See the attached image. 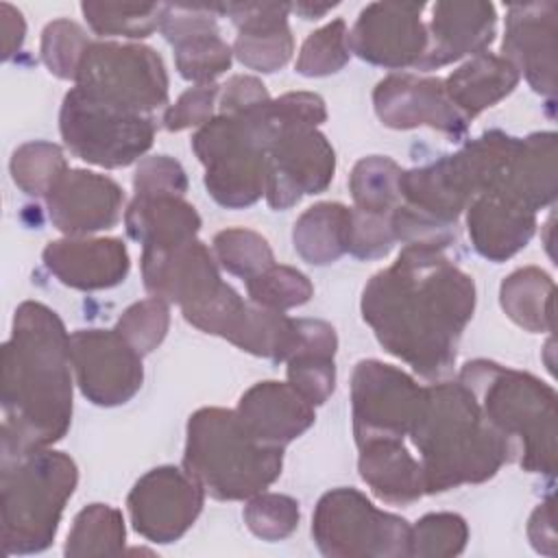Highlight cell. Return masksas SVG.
I'll return each mask as SVG.
<instances>
[{"label": "cell", "mask_w": 558, "mask_h": 558, "mask_svg": "<svg viewBox=\"0 0 558 558\" xmlns=\"http://www.w3.org/2000/svg\"><path fill=\"white\" fill-rule=\"evenodd\" d=\"M438 244H405L397 262L364 288L362 316L379 344L425 379L456 362V349L475 307L473 279Z\"/></svg>", "instance_id": "cell-1"}, {"label": "cell", "mask_w": 558, "mask_h": 558, "mask_svg": "<svg viewBox=\"0 0 558 558\" xmlns=\"http://www.w3.org/2000/svg\"><path fill=\"white\" fill-rule=\"evenodd\" d=\"M70 336L44 303L24 301L2 347V458L46 449L72 421Z\"/></svg>", "instance_id": "cell-2"}, {"label": "cell", "mask_w": 558, "mask_h": 558, "mask_svg": "<svg viewBox=\"0 0 558 558\" xmlns=\"http://www.w3.org/2000/svg\"><path fill=\"white\" fill-rule=\"evenodd\" d=\"M410 436L421 453L427 493L486 482L508 462L504 440L460 381L425 388V403Z\"/></svg>", "instance_id": "cell-3"}, {"label": "cell", "mask_w": 558, "mask_h": 558, "mask_svg": "<svg viewBox=\"0 0 558 558\" xmlns=\"http://www.w3.org/2000/svg\"><path fill=\"white\" fill-rule=\"evenodd\" d=\"M460 384L475 397L482 416L499 434L508 460L530 473L556 471V392L545 381L488 360L466 362Z\"/></svg>", "instance_id": "cell-4"}, {"label": "cell", "mask_w": 558, "mask_h": 558, "mask_svg": "<svg viewBox=\"0 0 558 558\" xmlns=\"http://www.w3.org/2000/svg\"><path fill=\"white\" fill-rule=\"evenodd\" d=\"M283 464V449L253 438L235 410L203 408L190 416L183 466L216 499H248L268 488Z\"/></svg>", "instance_id": "cell-5"}, {"label": "cell", "mask_w": 558, "mask_h": 558, "mask_svg": "<svg viewBox=\"0 0 558 558\" xmlns=\"http://www.w3.org/2000/svg\"><path fill=\"white\" fill-rule=\"evenodd\" d=\"M76 480L74 460L48 447L2 458L4 554H35L52 543Z\"/></svg>", "instance_id": "cell-6"}, {"label": "cell", "mask_w": 558, "mask_h": 558, "mask_svg": "<svg viewBox=\"0 0 558 558\" xmlns=\"http://www.w3.org/2000/svg\"><path fill=\"white\" fill-rule=\"evenodd\" d=\"M268 105L235 116L220 113L192 137L209 194L229 209L248 207L266 192L268 148L277 135Z\"/></svg>", "instance_id": "cell-7"}, {"label": "cell", "mask_w": 558, "mask_h": 558, "mask_svg": "<svg viewBox=\"0 0 558 558\" xmlns=\"http://www.w3.org/2000/svg\"><path fill=\"white\" fill-rule=\"evenodd\" d=\"M312 536L325 556H410L408 521L377 510L355 488H336L320 497L312 519Z\"/></svg>", "instance_id": "cell-8"}, {"label": "cell", "mask_w": 558, "mask_h": 558, "mask_svg": "<svg viewBox=\"0 0 558 558\" xmlns=\"http://www.w3.org/2000/svg\"><path fill=\"white\" fill-rule=\"evenodd\" d=\"M76 87L109 107L140 116L168 100V74L161 57L137 44H89L78 65Z\"/></svg>", "instance_id": "cell-9"}, {"label": "cell", "mask_w": 558, "mask_h": 558, "mask_svg": "<svg viewBox=\"0 0 558 558\" xmlns=\"http://www.w3.org/2000/svg\"><path fill=\"white\" fill-rule=\"evenodd\" d=\"M59 129L72 155L102 168L133 163L153 146L155 135L148 116L109 107L78 87L63 98Z\"/></svg>", "instance_id": "cell-10"}, {"label": "cell", "mask_w": 558, "mask_h": 558, "mask_svg": "<svg viewBox=\"0 0 558 558\" xmlns=\"http://www.w3.org/2000/svg\"><path fill=\"white\" fill-rule=\"evenodd\" d=\"M351 401L357 447L379 438L401 440L421 414L425 388L390 364L362 360L353 371Z\"/></svg>", "instance_id": "cell-11"}, {"label": "cell", "mask_w": 558, "mask_h": 558, "mask_svg": "<svg viewBox=\"0 0 558 558\" xmlns=\"http://www.w3.org/2000/svg\"><path fill=\"white\" fill-rule=\"evenodd\" d=\"M70 360L81 392L96 405L126 403L142 388V355L116 329L74 331Z\"/></svg>", "instance_id": "cell-12"}, {"label": "cell", "mask_w": 558, "mask_h": 558, "mask_svg": "<svg viewBox=\"0 0 558 558\" xmlns=\"http://www.w3.org/2000/svg\"><path fill=\"white\" fill-rule=\"evenodd\" d=\"M205 488L183 466H159L142 475L126 506L137 534L153 543L181 538L203 508Z\"/></svg>", "instance_id": "cell-13"}, {"label": "cell", "mask_w": 558, "mask_h": 558, "mask_svg": "<svg viewBox=\"0 0 558 558\" xmlns=\"http://www.w3.org/2000/svg\"><path fill=\"white\" fill-rule=\"evenodd\" d=\"M336 170L331 144L314 126H281L268 148L266 198L272 209H288L305 194L323 192Z\"/></svg>", "instance_id": "cell-14"}, {"label": "cell", "mask_w": 558, "mask_h": 558, "mask_svg": "<svg viewBox=\"0 0 558 558\" xmlns=\"http://www.w3.org/2000/svg\"><path fill=\"white\" fill-rule=\"evenodd\" d=\"M423 9L425 4L416 2L368 4L349 33V50L373 65L414 68L427 48V28L421 22Z\"/></svg>", "instance_id": "cell-15"}, {"label": "cell", "mask_w": 558, "mask_h": 558, "mask_svg": "<svg viewBox=\"0 0 558 558\" xmlns=\"http://www.w3.org/2000/svg\"><path fill=\"white\" fill-rule=\"evenodd\" d=\"M375 111L381 124L392 129L432 126L453 140L466 131L469 120L453 107L440 78L390 74L373 92Z\"/></svg>", "instance_id": "cell-16"}, {"label": "cell", "mask_w": 558, "mask_h": 558, "mask_svg": "<svg viewBox=\"0 0 558 558\" xmlns=\"http://www.w3.org/2000/svg\"><path fill=\"white\" fill-rule=\"evenodd\" d=\"M556 2H525L510 4L506 15L504 59L543 96L556 94Z\"/></svg>", "instance_id": "cell-17"}, {"label": "cell", "mask_w": 558, "mask_h": 558, "mask_svg": "<svg viewBox=\"0 0 558 558\" xmlns=\"http://www.w3.org/2000/svg\"><path fill=\"white\" fill-rule=\"evenodd\" d=\"M52 225L68 235L111 229L122 214L124 194L109 177L68 170L46 196Z\"/></svg>", "instance_id": "cell-18"}, {"label": "cell", "mask_w": 558, "mask_h": 558, "mask_svg": "<svg viewBox=\"0 0 558 558\" xmlns=\"http://www.w3.org/2000/svg\"><path fill=\"white\" fill-rule=\"evenodd\" d=\"M142 277L153 296L174 301L181 310L207 299L222 283L209 248L198 240L172 248H144Z\"/></svg>", "instance_id": "cell-19"}, {"label": "cell", "mask_w": 558, "mask_h": 558, "mask_svg": "<svg viewBox=\"0 0 558 558\" xmlns=\"http://www.w3.org/2000/svg\"><path fill=\"white\" fill-rule=\"evenodd\" d=\"M495 26L497 13L490 2H436L427 48L414 68L429 72L466 54L484 52L495 37Z\"/></svg>", "instance_id": "cell-20"}, {"label": "cell", "mask_w": 558, "mask_h": 558, "mask_svg": "<svg viewBox=\"0 0 558 558\" xmlns=\"http://www.w3.org/2000/svg\"><path fill=\"white\" fill-rule=\"evenodd\" d=\"M218 13H227L238 26L233 44L235 57L251 70L275 72L288 63L294 41L288 28L286 2H238L216 4Z\"/></svg>", "instance_id": "cell-21"}, {"label": "cell", "mask_w": 558, "mask_h": 558, "mask_svg": "<svg viewBox=\"0 0 558 558\" xmlns=\"http://www.w3.org/2000/svg\"><path fill=\"white\" fill-rule=\"evenodd\" d=\"M238 416L246 432L264 445L286 447L314 423V405L290 384L259 381L238 403Z\"/></svg>", "instance_id": "cell-22"}, {"label": "cell", "mask_w": 558, "mask_h": 558, "mask_svg": "<svg viewBox=\"0 0 558 558\" xmlns=\"http://www.w3.org/2000/svg\"><path fill=\"white\" fill-rule=\"evenodd\" d=\"M44 264L65 286L76 290H102L124 281L129 272V251L116 238H68L44 248Z\"/></svg>", "instance_id": "cell-23"}, {"label": "cell", "mask_w": 558, "mask_h": 558, "mask_svg": "<svg viewBox=\"0 0 558 558\" xmlns=\"http://www.w3.org/2000/svg\"><path fill=\"white\" fill-rule=\"evenodd\" d=\"M495 196L517 203L536 214V209L556 198V135L534 133L514 142L499 179L493 187Z\"/></svg>", "instance_id": "cell-24"}, {"label": "cell", "mask_w": 558, "mask_h": 558, "mask_svg": "<svg viewBox=\"0 0 558 558\" xmlns=\"http://www.w3.org/2000/svg\"><path fill=\"white\" fill-rule=\"evenodd\" d=\"M466 227L482 257L504 262L530 242L536 229V214L495 194H480L466 207Z\"/></svg>", "instance_id": "cell-25"}, {"label": "cell", "mask_w": 558, "mask_h": 558, "mask_svg": "<svg viewBox=\"0 0 558 558\" xmlns=\"http://www.w3.org/2000/svg\"><path fill=\"white\" fill-rule=\"evenodd\" d=\"M360 475L371 490L388 504H412L425 490L421 462L395 438H379L360 445Z\"/></svg>", "instance_id": "cell-26"}, {"label": "cell", "mask_w": 558, "mask_h": 558, "mask_svg": "<svg viewBox=\"0 0 558 558\" xmlns=\"http://www.w3.org/2000/svg\"><path fill=\"white\" fill-rule=\"evenodd\" d=\"M124 225L144 248H172L196 240L201 216L183 196H135L124 211Z\"/></svg>", "instance_id": "cell-27"}, {"label": "cell", "mask_w": 558, "mask_h": 558, "mask_svg": "<svg viewBox=\"0 0 558 558\" xmlns=\"http://www.w3.org/2000/svg\"><path fill=\"white\" fill-rule=\"evenodd\" d=\"M336 331L325 320L301 318L299 349L288 357V384L312 405H320L336 388Z\"/></svg>", "instance_id": "cell-28"}, {"label": "cell", "mask_w": 558, "mask_h": 558, "mask_svg": "<svg viewBox=\"0 0 558 558\" xmlns=\"http://www.w3.org/2000/svg\"><path fill=\"white\" fill-rule=\"evenodd\" d=\"M519 76L517 68L504 57L480 52L451 72L442 83L453 107L471 120L480 111L506 98L517 87Z\"/></svg>", "instance_id": "cell-29"}, {"label": "cell", "mask_w": 558, "mask_h": 558, "mask_svg": "<svg viewBox=\"0 0 558 558\" xmlns=\"http://www.w3.org/2000/svg\"><path fill=\"white\" fill-rule=\"evenodd\" d=\"M296 253L316 266L336 262L349 251L351 209L342 203H318L305 209L292 231Z\"/></svg>", "instance_id": "cell-30"}, {"label": "cell", "mask_w": 558, "mask_h": 558, "mask_svg": "<svg viewBox=\"0 0 558 558\" xmlns=\"http://www.w3.org/2000/svg\"><path fill=\"white\" fill-rule=\"evenodd\" d=\"M499 299L519 327L532 333L554 329V281L545 270L536 266L514 270L504 279Z\"/></svg>", "instance_id": "cell-31"}, {"label": "cell", "mask_w": 558, "mask_h": 558, "mask_svg": "<svg viewBox=\"0 0 558 558\" xmlns=\"http://www.w3.org/2000/svg\"><path fill=\"white\" fill-rule=\"evenodd\" d=\"M124 549L122 512L107 504L83 508L68 534L65 556H116Z\"/></svg>", "instance_id": "cell-32"}, {"label": "cell", "mask_w": 558, "mask_h": 558, "mask_svg": "<svg viewBox=\"0 0 558 558\" xmlns=\"http://www.w3.org/2000/svg\"><path fill=\"white\" fill-rule=\"evenodd\" d=\"M401 172L403 170L392 159L381 155H371L360 159L349 181L355 209L392 214L401 205V192H399Z\"/></svg>", "instance_id": "cell-33"}, {"label": "cell", "mask_w": 558, "mask_h": 558, "mask_svg": "<svg viewBox=\"0 0 558 558\" xmlns=\"http://www.w3.org/2000/svg\"><path fill=\"white\" fill-rule=\"evenodd\" d=\"M81 11L92 31L98 35H122L131 39H142L159 28L161 4L83 2Z\"/></svg>", "instance_id": "cell-34"}, {"label": "cell", "mask_w": 558, "mask_h": 558, "mask_svg": "<svg viewBox=\"0 0 558 558\" xmlns=\"http://www.w3.org/2000/svg\"><path fill=\"white\" fill-rule=\"evenodd\" d=\"M68 172L65 157L57 144L28 142L11 157L15 185L31 196H48L54 183Z\"/></svg>", "instance_id": "cell-35"}, {"label": "cell", "mask_w": 558, "mask_h": 558, "mask_svg": "<svg viewBox=\"0 0 558 558\" xmlns=\"http://www.w3.org/2000/svg\"><path fill=\"white\" fill-rule=\"evenodd\" d=\"M246 290L255 305L277 312L299 307L307 303L310 296L314 294L312 281L301 270L277 264L246 279Z\"/></svg>", "instance_id": "cell-36"}, {"label": "cell", "mask_w": 558, "mask_h": 558, "mask_svg": "<svg viewBox=\"0 0 558 558\" xmlns=\"http://www.w3.org/2000/svg\"><path fill=\"white\" fill-rule=\"evenodd\" d=\"M214 251L220 266L238 277L251 279L275 264L266 238L251 229H225L214 238Z\"/></svg>", "instance_id": "cell-37"}, {"label": "cell", "mask_w": 558, "mask_h": 558, "mask_svg": "<svg viewBox=\"0 0 558 558\" xmlns=\"http://www.w3.org/2000/svg\"><path fill=\"white\" fill-rule=\"evenodd\" d=\"M177 70L183 78L209 85L231 65V48L220 33H203L174 44Z\"/></svg>", "instance_id": "cell-38"}, {"label": "cell", "mask_w": 558, "mask_h": 558, "mask_svg": "<svg viewBox=\"0 0 558 558\" xmlns=\"http://www.w3.org/2000/svg\"><path fill=\"white\" fill-rule=\"evenodd\" d=\"M469 538L466 521L460 514L434 512L425 514L410 527V556L445 558L458 556Z\"/></svg>", "instance_id": "cell-39"}, {"label": "cell", "mask_w": 558, "mask_h": 558, "mask_svg": "<svg viewBox=\"0 0 558 558\" xmlns=\"http://www.w3.org/2000/svg\"><path fill=\"white\" fill-rule=\"evenodd\" d=\"M349 61V33L344 20H333L312 33L299 52L296 72L303 76H327Z\"/></svg>", "instance_id": "cell-40"}, {"label": "cell", "mask_w": 558, "mask_h": 558, "mask_svg": "<svg viewBox=\"0 0 558 558\" xmlns=\"http://www.w3.org/2000/svg\"><path fill=\"white\" fill-rule=\"evenodd\" d=\"M89 44L92 41L76 22L54 20L41 33V59L54 76L76 81L81 59Z\"/></svg>", "instance_id": "cell-41"}, {"label": "cell", "mask_w": 558, "mask_h": 558, "mask_svg": "<svg viewBox=\"0 0 558 558\" xmlns=\"http://www.w3.org/2000/svg\"><path fill=\"white\" fill-rule=\"evenodd\" d=\"M170 323L168 303L150 296L133 303L116 325V331L140 353H150L166 336Z\"/></svg>", "instance_id": "cell-42"}, {"label": "cell", "mask_w": 558, "mask_h": 558, "mask_svg": "<svg viewBox=\"0 0 558 558\" xmlns=\"http://www.w3.org/2000/svg\"><path fill=\"white\" fill-rule=\"evenodd\" d=\"M248 530L264 541H281L299 525V504L288 495L257 493L244 508Z\"/></svg>", "instance_id": "cell-43"}, {"label": "cell", "mask_w": 558, "mask_h": 558, "mask_svg": "<svg viewBox=\"0 0 558 558\" xmlns=\"http://www.w3.org/2000/svg\"><path fill=\"white\" fill-rule=\"evenodd\" d=\"M397 242L392 214H375L351 209V242L349 253L360 259H377L390 253Z\"/></svg>", "instance_id": "cell-44"}, {"label": "cell", "mask_w": 558, "mask_h": 558, "mask_svg": "<svg viewBox=\"0 0 558 558\" xmlns=\"http://www.w3.org/2000/svg\"><path fill=\"white\" fill-rule=\"evenodd\" d=\"M133 187L135 196H183L187 179L179 161L168 155H155L140 161Z\"/></svg>", "instance_id": "cell-45"}, {"label": "cell", "mask_w": 558, "mask_h": 558, "mask_svg": "<svg viewBox=\"0 0 558 558\" xmlns=\"http://www.w3.org/2000/svg\"><path fill=\"white\" fill-rule=\"evenodd\" d=\"M218 85H196L179 96V100L166 109L163 126L168 131H183L190 126H203L211 120Z\"/></svg>", "instance_id": "cell-46"}, {"label": "cell", "mask_w": 558, "mask_h": 558, "mask_svg": "<svg viewBox=\"0 0 558 558\" xmlns=\"http://www.w3.org/2000/svg\"><path fill=\"white\" fill-rule=\"evenodd\" d=\"M270 102V96L262 81L255 76H231L222 89L220 98V113L235 116L255 111Z\"/></svg>", "instance_id": "cell-47"}, {"label": "cell", "mask_w": 558, "mask_h": 558, "mask_svg": "<svg viewBox=\"0 0 558 558\" xmlns=\"http://www.w3.org/2000/svg\"><path fill=\"white\" fill-rule=\"evenodd\" d=\"M527 534H530V541H532L536 551L556 556V532H554V504H551V499H547L545 504H541L532 512Z\"/></svg>", "instance_id": "cell-48"}, {"label": "cell", "mask_w": 558, "mask_h": 558, "mask_svg": "<svg viewBox=\"0 0 558 558\" xmlns=\"http://www.w3.org/2000/svg\"><path fill=\"white\" fill-rule=\"evenodd\" d=\"M0 17H2V50H4L2 54L4 59H9L11 54H15V50H20L24 41V20H22V13L7 2L0 4Z\"/></svg>", "instance_id": "cell-49"}, {"label": "cell", "mask_w": 558, "mask_h": 558, "mask_svg": "<svg viewBox=\"0 0 558 558\" xmlns=\"http://www.w3.org/2000/svg\"><path fill=\"white\" fill-rule=\"evenodd\" d=\"M336 4H312V2H296L290 4L292 11H296L299 15H303V20H318L323 17L327 11H331Z\"/></svg>", "instance_id": "cell-50"}]
</instances>
